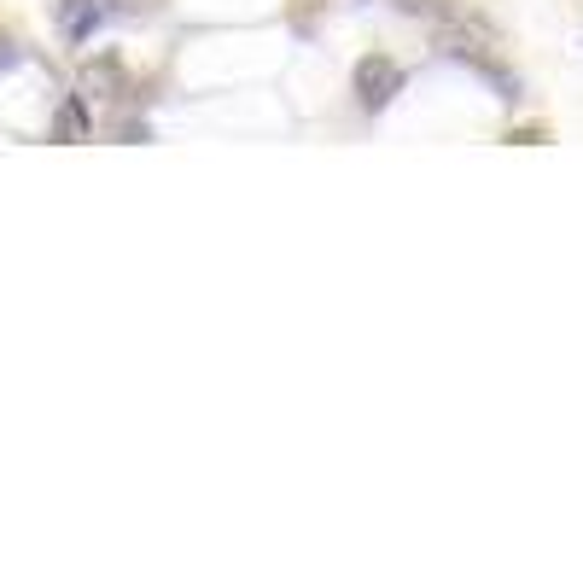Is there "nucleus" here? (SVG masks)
Masks as SVG:
<instances>
[{
  "mask_svg": "<svg viewBox=\"0 0 583 583\" xmlns=\"http://www.w3.org/2000/svg\"><path fill=\"white\" fill-rule=\"evenodd\" d=\"M397 94H403V65L397 59H385V53L356 59V100H362V111H385Z\"/></svg>",
  "mask_w": 583,
  "mask_h": 583,
  "instance_id": "1",
  "label": "nucleus"
},
{
  "mask_svg": "<svg viewBox=\"0 0 583 583\" xmlns=\"http://www.w3.org/2000/svg\"><path fill=\"white\" fill-rule=\"evenodd\" d=\"M123 82H129V70H123L117 53H100V59L82 65V88H88V94H123Z\"/></svg>",
  "mask_w": 583,
  "mask_h": 583,
  "instance_id": "2",
  "label": "nucleus"
},
{
  "mask_svg": "<svg viewBox=\"0 0 583 583\" xmlns=\"http://www.w3.org/2000/svg\"><path fill=\"white\" fill-rule=\"evenodd\" d=\"M88 129H94V117H88V105L70 94L65 105H59V117H53V140H88Z\"/></svg>",
  "mask_w": 583,
  "mask_h": 583,
  "instance_id": "3",
  "label": "nucleus"
},
{
  "mask_svg": "<svg viewBox=\"0 0 583 583\" xmlns=\"http://www.w3.org/2000/svg\"><path fill=\"white\" fill-rule=\"evenodd\" d=\"M397 12H409V18H432V24L455 18V6H449V0H397Z\"/></svg>",
  "mask_w": 583,
  "mask_h": 583,
  "instance_id": "4",
  "label": "nucleus"
},
{
  "mask_svg": "<svg viewBox=\"0 0 583 583\" xmlns=\"http://www.w3.org/2000/svg\"><path fill=\"white\" fill-rule=\"evenodd\" d=\"M0 65H18V47L12 41H0Z\"/></svg>",
  "mask_w": 583,
  "mask_h": 583,
  "instance_id": "5",
  "label": "nucleus"
}]
</instances>
